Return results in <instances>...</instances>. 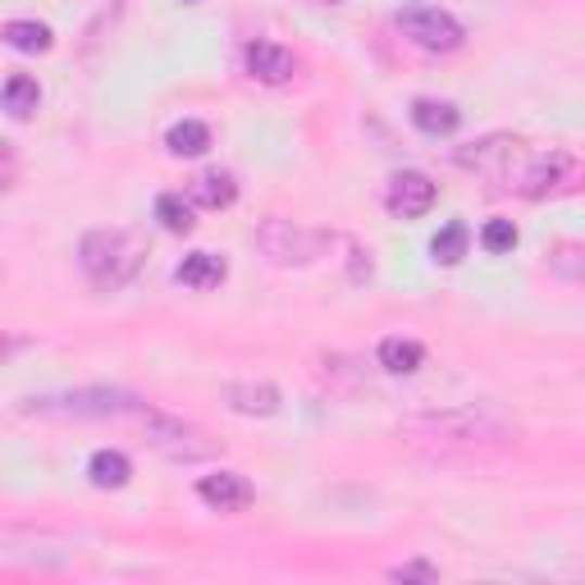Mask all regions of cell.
<instances>
[{
    "label": "cell",
    "instance_id": "obj_1",
    "mask_svg": "<svg viewBox=\"0 0 585 585\" xmlns=\"http://www.w3.org/2000/svg\"><path fill=\"white\" fill-rule=\"evenodd\" d=\"M24 417L41 421H147V403L124 394V389H69V394H33L24 398Z\"/></svg>",
    "mask_w": 585,
    "mask_h": 585
},
{
    "label": "cell",
    "instance_id": "obj_2",
    "mask_svg": "<svg viewBox=\"0 0 585 585\" xmlns=\"http://www.w3.org/2000/svg\"><path fill=\"white\" fill-rule=\"evenodd\" d=\"M78 262H82V270L92 275V284L119 289V284H128V279L138 275L142 243L128 229H92L88 238H82V247H78Z\"/></svg>",
    "mask_w": 585,
    "mask_h": 585
},
{
    "label": "cell",
    "instance_id": "obj_3",
    "mask_svg": "<svg viewBox=\"0 0 585 585\" xmlns=\"http://www.w3.org/2000/svg\"><path fill=\"white\" fill-rule=\"evenodd\" d=\"M394 24L403 28V37L417 41L421 51L448 55V51L462 47V24H458V18H453L448 10H440V5H403Z\"/></svg>",
    "mask_w": 585,
    "mask_h": 585
},
{
    "label": "cell",
    "instance_id": "obj_4",
    "mask_svg": "<svg viewBox=\"0 0 585 585\" xmlns=\"http://www.w3.org/2000/svg\"><path fill=\"white\" fill-rule=\"evenodd\" d=\"M417 430H430L435 440H458V444H485V440H504L508 425L489 417V411H475V407H462V411H430V417H417L411 421Z\"/></svg>",
    "mask_w": 585,
    "mask_h": 585
},
{
    "label": "cell",
    "instance_id": "obj_5",
    "mask_svg": "<svg viewBox=\"0 0 585 585\" xmlns=\"http://www.w3.org/2000/svg\"><path fill=\"white\" fill-rule=\"evenodd\" d=\"M256 243H262V252L270 256V262L293 266V262H311V256H320V247L330 243V238H325V233H307V229H293L289 220H266L262 229H256Z\"/></svg>",
    "mask_w": 585,
    "mask_h": 585
},
{
    "label": "cell",
    "instance_id": "obj_6",
    "mask_svg": "<svg viewBox=\"0 0 585 585\" xmlns=\"http://www.w3.org/2000/svg\"><path fill=\"white\" fill-rule=\"evenodd\" d=\"M147 444L161 448L165 458H179V462L206 458V453H211V444L198 435V430L175 421V417H161V411H147Z\"/></svg>",
    "mask_w": 585,
    "mask_h": 585
},
{
    "label": "cell",
    "instance_id": "obj_7",
    "mask_svg": "<svg viewBox=\"0 0 585 585\" xmlns=\"http://www.w3.org/2000/svg\"><path fill=\"white\" fill-rule=\"evenodd\" d=\"M440 188L430 183L421 169H403V175L389 179V192H384V206L389 215H398V220H417V215H425L430 206H435Z\"/></svg>",
    "mask_w": 585,
    "mask_h": 585
},
{
    "label": "cell",
    "instance_id": "obj_8",
    "mask_svg": "<svg viewBox=\"0 0 585 585\" xmlns=\"http://www.w3.org/2000/svg\"><path fill=\"white\" fill-rule=\"evenodd\" d=\"M198 498L215 512H243L256 498V489L243 471H215V475H202L198 481Z\"/></svg>",
    "mask_w": 585,
    "mask_h": 585
},
{
    "label": "cell",
    "instance_id": "obj_9",
    "mask_svg": "<svg viewBox=\"0 0 585 585\" xmlns=\"http://www.w3.org/2000/svg\"><path fill=\"white\" fill-rule=\"evenodd\" d=\"M572 175V161L562 156V151H545V156H531L522 165V175H517V192L522 198H545V192L562 188Z\"/></svg>",
    "mask_w": 585,
    "mask_h": 585
},
{
    "label": "cell",
    "instance_id": "obj_10",
    "mask_svg": "<svg viewBox=\"0 0 585 585\" xmlns=\"http://www.w3.org/2000/svg\"><path fill=\"white\" fill-rule=\"evenodd\" d=\"M512 156H517V142L512 138H485V142H475L471 151H458V165L462 169H475V175L504 179V175H512Z\"/></svg>",
    "mask_w": 585,
    "mask_h": 585
},
{
    "label": "cell",
    "instance_id": "obj_11",
    "mask_svg": "<svg viewBox=\"0 0 585 585\" xmlns=\"http://www.w3.org/2000/svg\"><path fill=\"white\" fill-rule=\"evenodd\" d=\"M243 60H247V74H252V78H262V82H289L293 69H297L293 51L275 47V41H252Z\"/></svg>",
    "mask_w": 585,
    "mask_h": 585
},
{
    "label": "cell",
    "instance_id": "obj_12",
    "mask_svg": "<svg viewBox=\"0 0 585 585\" xmlns=\"http://www.w3.org/2000/svg\"><path fill=\"white\" fill-rule=\"evenodd\" d=\"M225 275H229V266H225V256H215V252H188L183 262L175 266L179 284H183V289H198V293L220 289Z\"/></svg>",
    "mask_w": 585,
    "mask_h": 585
},
{
    "label": "cell",
    "instance_id": "obj_13",
    "mask_svg": "<svg viewBox=\"0 0 585 585\" xmlns=\"http://www.w3.org/2000/svg\"><path fill=\"white\" fill-rule=\"evenodd\" d=\"M225 403L243 417H275L279 411V389L266 380H243V384H225Z\"/></svg>",
    "mask_w": 585,
    "mask_h": 585
},
{
    "label": "cell",
    "instance_id": "obj_14",
    "mask_svg": "<svg viewBox=\"0 0 585 585\" xmlns=\"http://www.w3.org/2000/svg\"><path fill=\"white\" fill-rule=\"evenodd\" d=\"M411 124H417L421 133H430V138H448V133H458L462 111H458L453 101H430V97H421V101H411Z\"/></svg>",
    "mask_w": 585,
    "mask_h": 585
},
{
    "label": "cell",
    "instance_id": "obj_15",
    "mask_svg": "<svg viewBox=\"0 0 585 585\" xmlns=\"http://www.w3.org/2000/svg\"><path fill=\"white\" fill-rule=\"evenodd\" d=\"M88 475H92L97 489H124L128 475H133V462H128L119 448H97L92 462H88Z\"/></svg>",
    "mask_w": 585,
    "mask_h": 585
},
{
    "label": "cell",
    "instance_id": "obj_16",
    "mask_svg": "<svg viewBox=\"0 0 585 585\" xmlns=\"http://www.w3.org/2000/svg\"><path fill=\"white\" fill-rule=\"evenodd\" d=\"M376 357H380V366L389 376H417L421 361H425V348L417 339H384Z\"/></svg>",
    "mask_w": 585,
    "mask_h": 585
},
{
    "label": "cell",
    "instance_id": "obj_17",
    "mask_svg": "<svg viewBox=\"0 0 585 585\" xmlns=\"http://www.w3.org/2000/svg\"><path fill=\"white\" fill-rule=\"evenodd\" d=\"M5 47L24 51V55H41V51H51V28L37 24V18H10L5 24Z\"/></svg>",
    "mask_w": 585,
    "mask_h": 585
},
{
    "label": "cell",
    "instance_id": "obj_18",
    "mask_svg": "<svg viewBox=\"0 0 585 585\" xmlns=\"http://www.w3.org/2000/svg\"><path fill=\"white\" fill-rule=\"evenodd\" d=\"M165 147L175 151V156H188V161L192 156H206V151H211V128L202 119H179L165 133Z\"/></svg>",
    "mask_w": 585,
    "mask_h": 585
},
{
    "label": "cell",
    "instance_id": "obj_19",
    "mask_svg": "<svg viewBox=\"0 0 585 585\" xmlns=\"http://www.w3.org/2000/svg\"><path fill=\"white\" fill-rule=\"evenodd\" d=\"M467 247H471V229L462 220H448L435 238H430V256H435L440 266H458L467 256Z\"/></svg>",
    "mask_w": 585,
    "mask_h": 585
},
{
    "label": "cell",
    "instance_id": "obj_20",
    "mask_svg": "<svg viewBox=\"0 0 585 585\" xmlns=\"http://www.w3.org/2000/svg\"><path fill=\"white\" fill-rule=\"evenodd\" d=\"M233 198H238V183L229 175H220V169L192 183V202H198L202 211H225V206H233Z\"/></svg>",
    "mask_w": 585,
    "mask_h": 585
},
{
    "label": "cell",
    "instance_id": "obj_21",
    "mask_svg": "<svg viewBox=\"0 0 585 585\" xmlns=\"http://www.w3.org/2000/svg\"><path fill=\"white\" fill-rule=\"evenodd\" d=\"M37 101H41L37 78L14 74V78L5 82V115H10V119H28V115L37 111Z\"/></svg>",
    "mask_w": 585,
    "mask_h": 585
},
{
    "label": "cell",
    "instance_id": "obj_22",
    "mask_svg": "<svg viewBox=\"0 0 585 585\" xmlns=\"http://www.w3.org/2000/svg\"><path fill=\"white\" fill-rule=\"evenodd\" d=\"M156 220L169 233H188L192 225H198V220H192V202L183 198V192H161V198H156Z\"/></svg>",
    "mask_w": 585,
    "mask_h": 585
},
{
    "label": "cell",
    "instance_id": "obj_23",
    "mask_svg": "<svg viewBox=\"0 0 585 585\" xmlns=\"http://www.w3.org/2000/svg\"><path fill=\"white\" fill-rule=\"evenodd\" d=\"M517 243H522V233H517V225H512V220H489V225L481 229V247H485V252H494V256L512 252Z\"/></svg>",
    "mask_w": 585,
    "mask_h": 585
},
{
    "label": "cell",
    "instance_id": "obj_24",
    "mask_svg": "<svg viewBox=\"0 0 585 585\" xmlns=\"http://www.w3.org/2000/svg\"><path fill=\"white\" fill-rule=\"evenodd\" d=\"M389 576H394V581H421V585H435V581H440V568H435V562H425V558H411V562H403V568H394Z\"/></svg>",
    "mask_w": 585,
    "mask_h": 585
},
{
    "label": "cell",
    "instance_id": "obj_25",
    "mask_svg": "<svg viewBox=\"0 0 585 585\" xmlns=\"http://www.w3.org/2000/svg\"><path fill=\"white\" fill-rule=\"evenodd\" d=\"M330 5H334V0H330Z\"/></svg>",
    "mask_w": 585,
    "mask_h": 585
}]
</instances>
